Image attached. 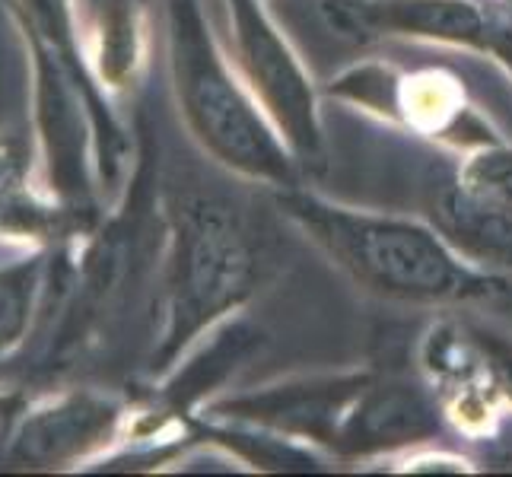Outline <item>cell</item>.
I'll return each instance as SVG.
<instances>
[{"mask_svg":"<svg viewBox=\"0 0 512 477\" xmlns=\"http://www.w3.org/2000/svg\"><path fill=\"white\" fill-rule=\"evenodd\" d=\"M277 207L373 296L414 306H458L503 293L500 274L458 255L436 226L344 207L299 185L277 188Z\"/></svg>","mask_w":512,"mask_h":477,"instance_id":"cell-1","label":"cell"},{"mask_svg":"<svg viewBox=\"0 0 512 477\" xmlns=\"http://www.w3.org/2000/svg\"><path fill=\"white\" fill-rule=\"evenodd\" d=\"M172 67L188 125L217 163L274 188L299 185L296 156L229 70L198 0L172 4Z\"/></svg>","mask_w":512,"mask_h":477,"instance_id":"cell-2","label":"cell"},{"mask_svg":"<svg viewBox=\"0 0 512 477\" xmlns=\"http://www.w3.org/2000/svg\"><path fill=\"white\" fill-rule=\"evenodd\" d=\"M261 277V252L236 204L188 191L175 207L172 325L166 353L236 312Z\"/></svg>","mask_w":512,"mask_h":477,"instance_id":"cell-3","label":"cell"},{"mask_svg":"<svg viewBox=\"0 0 512 477\" xmlns=\"http://www.w3.org/2000/svg\"><path fill=\"white\" fill-rule=\"evenodd\" d=\"M319 16L347 42L401 35L481 51L512 74V7L487 0H319Z\"/></svg>","mask_w":512,"mask_h":477,"instance_id":"cell-4","label":"cell"},{"mask_svg":"<svg viewBox=\"0 0 512 477\" xmlns=\"http://www.w3.org/2000/svg\"><path fill=\"white\" fill-rule=\"evenodd\" d=\"M229 23L242 80L271 118L296 163H322L325 137L319 121V96L303 61L274 26L261 0H229Z\"/></svg>","mask_w":512,"mask_h":477,"instance_id":"cell-5","label":"cell"},{"mask_svg":"<svg viewBox=\"0 0 512 477\" xmlns=\"http://www.w3.org/2000/svg\"><path fill=\"white\" fill-rule=\"evenodd\" d=\"M331 96L360 102L363 109L398 118L404 128L417 134L439 137L458 147H487L500 137H490L487 125L474 115L468 96L452 74L436 67L408 70V74H388L385 67L366 64L353 67L344 77L331 80Z\"/></svg>","mask_w":512,"mask_h":477,"instance_id":"cell-6","label":"cell"},{"mask_svg":"<svg viewBox=\"0 0 512 477\" xmlns=\"http://www.w3.org/2000/svg\"><path fill=\"white\" fill-rule=\"evenodd\" d=\"M373 373H338V376H312L290 379L277 385H264L258 392L236 395L217 411L229 420H239L252 430H268L277 436L296 439L312 446H334L341 420L350 404L366 388Z\"/></svg>","mask_w":512,"mask_h":477,"instance_id":"cell-7","label":"cell"},{"mask_svg":"<svg viewBox=\"0 0 512 477\" xmlns=\"http://www.w3.org/2000/svg\"><path fill=\"white\" fill-rule=\"evenodd\" d=\"M420 366L430 379V392L443 408V417L474 439L493 433L506 395L478 331L452 322L433 325L423 334Z\"/></svg>","mask_w":512,"mask_h":477,"instance_id":"cell-8","label":"cell"},{"mask_svg":"<svg viewBox=\"0 0 512 477\" xmlns=\"http://www.w3.org/2000/svg\"><path fill=\"white\" fill-rule=\"evenodd\" d=\"M439 433L443 408L430 388L373 376L344 414L331 449L347 458H366L433 443Z\"/></svg>","mask_w":512,"mask_h":477,"instance_id":"cell-9","label":"cell"},{"mask_svg":"<svg viewBox=\"0 0 512 477\" xmlns=\"http://www.w3.org/2000/svg\"><path fill=\"white\" fill-rule=\"evenodd\" d=\"M433 226L481 271H512V204L474 194L452 179L433 198Z\"/></svg>","mask_w":512,"mask_h":477,"instance_id":"cell-10","label":"cell"},{"mask_svg":"<svg viewBox=\"0 0 512 477\" xmlns=\"http://www.w3.org/2000/svg\"><path fill=\"white\" fill-rule=\"evenodd\" d=\"M26 303H29V287L20 274L0 277V344L13 341V334L20 331L26 318Z\"/></svg>","mask_w":512,"mask_h":477,"instance_id":"cell-11","label":"cell"}]
</instances>
